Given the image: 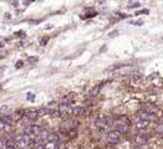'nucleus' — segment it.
Here are the masks:
<instances>
[{"label":"nucleus","mask_w":163,"mask_h":149,"mask_svg":"<svg viewBox=\"0 0 163 149\" xmlns=\"http://www.w3.org/2000/svg\"><path fill=\"white\" fill-rule=\"evenodd\" d=\"M73 127H75V122L72 121V119H70V121H67V122H65L64 123V129H73Z\"/></svg>","instance_id":"4468645a"},{"label":"nucleus","mask_w":163,"mask_h":149,"mask_svg":"<svg viewBox=\"0 0 163 149\" xmlns=\"http://www.w3.org/2000/svg\"><path fill=\"white\" fill-rule=\"evenodd\" d=\"M35 149H45V148L42 144H37V145H35Z\"/></svg>","instance_id":"a878e982"},{"label":"nucleus","mask_w":163,"mask_h":149,"mask_svg":"<svg viewBox=\"0 0 163 149\" xmlns=\"http://www.w3.org/2000/svg\"><path fill=\"white\" fill-rule=\"evenodd\" d=\"M132 140H133V143H134L136 145L141 147V145H144V144H146V143L148 142V137H147L146 134L138 133V134H134V135H133Z\"/></svg>","instance_id":"20e7f679"},{"label":"nucleus","mask_w":163,"mask_h":149,"mask_svg":"<svg viewBox=\"0 0 163 149\" xmlns=\"http://www.w3.org/2000/svg\"><path fill=\"white\" fill-rule=\"evenodd\" d=\"M113 129L117 130L118 133L121 134H126L130 132V122L127 121V118H120L115 122V126H113Z\"/></svg>","instance_id":"f257e3e1"},{"label":"nucleus","mask_w":163,"mask_h":149,"mask_svg":"<svg viewBox=\"0 0 163 149\" xmlns=\"http://www.w3.org/2000/svg\"><path fill=\"white\" fill-rule=\"evenodd\" d=\"M107 139H108L110 143H112V144H117V143L121 142V139H122V134L113 129V130H110V132L107 133Z\"/></svg>","instance_id":"7ed1b4c3"},{"label":"nucleus","mask_w":163,"mask_h":149,"mask_svg":"<svg viewBox=\"0 0 163 149\" xmlns=\"http://www.w3.org/2000/svg\"><path fill=\"white\" fill-rule=\"evenodd\" d=\"M47 113H49V109H45V108H39V109H37V114H39V117L45 116V114H47Z\"/></svg>","instance_id":"a211bd4d"},{"label":"nucleus","mask_w":163,"mask_h":149,"mask_svg":"<svg viewBox=\"0 0 163 149\" xmlns=\"http://www.w3.org/2000/svg\"><path fill=\"white\" fill-rule=\"evenodd\" d=\"M28 100H29V101H34V100H35V95L31 93V92H29V93H28Z\"/></svg>","instance_id":"4be33fe9"},{"label":"nucleus","mask_w":163,"mask_h":149,"mask_svg":"<svg viewBox=\"0 0 163 149\" xmlns=\"http://www.w3.org/2000/svg\"><path fill=\"white\" fill-rule=\"evenodd\" d=\"M100 88H101V86H100V85H99V86L92 87V88H91V91H90V95H91L92 97H96V96L100 93Z\"/></svg>","instance_id":"2eb2a0df"},{"label":"nucleus","mask_w":163,"mask_h":149,"mask_svg":"<svg viewBox=\"0 0 163 149\" xmlns=\"http://www.w3.org/2000/svg\"><path fill=\"white\" fill-rule=\"evenodd\" d=\"M85 108L84 107H76V108H73V112H72V114L75 116V117H82V116H85Z\"/></svg>","instance_id":"9d476101"},{"label":"nucleus","mask_w":163,"mask_h":149,"mask_svg":"<svg viewBox=\"0 0 163 149\" xmlns=\"http://www.w3.org/2000/svg\"><path fill=\"white\" fill-rule=\"evenodd\" d=\"M138 118H141V119H144V121H148V122H151L152 119H154V114H151V113H147V112L142 111V112L139 113V117H138Z\"/></svg>","instance_id":"1a4fd4ad"},{"label":"nucleus","mask_w":163,"mask_h":149,"mask_svg":"<svg viewBox=\"0 0 163 149\" xmlns=\"http://www.w3.org/2000/svg\"><path fill=\"white\" fill-rule=\"evenodd\" d=\"M24 66V62H23V60H20V61H18L16 63H15V67L16 68H21Z\"/></svg>","instance_id":"412c9836"},{"label":"nucleus","mask_w":163,"mask_h":149,"mask_svg":"<svg viewBox=\"0 0 163 149\" xmlns=\"http://www.w3.org/2000/svg\"><path fill=\"white\" fill-rule=\"evenodd\" d=\"M0 114H2V116L10 114V108L8 106H2V107H0Z\"/></svg>","instance_id":"dca6fc26"},{"label":"nucleus","mask_w":163,"mask_h":149,"mask_svg":"<svg viewBox=\"0 0 163 149\" xmlns=\"http://www.w3.org/2000/svg\"><path fill=\"white\" fill-rule=\"evenodd\" d=\"M95 124H96V128L99 130H106V128L108 127V119L106 116H99L95 121Z\"/></svg>","instance_id":"f03ea898"},{"label":"nucleus","mask_w":163,"mask_h":149,"mask_svg":"<svg viewBox=\"0 0 163 149\" xmlns=\"http://www.w3.org/2000/svg\"><path fill=\"white\" fill-rule=\"evenodd\" d=\"M41 20L40 19H37V20H35V21H29V24H31V25H35V24H39Z\"/></svg>","instance_id":"393cba45"},{"label":"nucleus","mask_w":163,"mask_h":149,"mask_svg":"<svg viewBox=\"0 0 163 149\" xmlns=\"http://www.w3.org/2000/svg\"><path fill=\"white\" fill-rule=\"evenodd\" d=\"M0 58H3V53H0Z\"/></svg>","instance_id":"cd10ccee"},{"label":"nucleus","mask_w":163,"mask_h":149,"mask_svg":"<svg viewBox=\"0 0 163 149\" xmlns=\"http://www.w3.org/2000/svg\"><path fill=\"white\" fill-rule=\"evenodd\" d=\"M130 24H132V25H143V21H130Z\"/></svg>","instance_id":"5701e85b"},{"label":"nucleus","mask_w":163,"mask_h":149,"mask_svg":"<svg viewBox=\"0 0 163 149\" xmlns=\"http://www.w3.org/2000/svg\"><path fill=\"white\" fill-rule=\"evenodd\" d=\"M45 149H57V143H54V142H47L45 145H44Z\"/></svg>","instance_id":"f3484780"},{"label":"nucleus","mask_w":163,"mask_h":149,"mask_svg":"<svg viewBox=\"0 0 163 149\" xmlns=\"http://www.w3.org/2000/svg\"><path fill=\"white\" fill-rule=\"evenodd\" d=\"M0 121H2L5 126H8V127H10L13 123H14V118H13V116L11 114H7V116H2L0 117Z\"/></svg>","instance_id":"6e6552de"},{"label":"nucleus","mask_w":163,"mask_h":149,"mask_svg":"<svg viewBox=\"0 0 163 149\" xmlns=\"http://www.w3.org/2000/svg\"><path fill=\"white\" fill-rule=\"evenodd\" d=\"M149 123H151V122H148V121H144V119L137 118V119H136V128H137V129H139V130L146 129V128L149 126Z\"/></svg>","instance_id":"0eeeda50"},{"label":"nucleus","mask_w":163,"mask_h":149,"mask_svg":"<svg viewBox=\"0 0 163 149\" xmlns=\"http://www.w3.org/2000/svg\"><path fill=\"white\" fill-rule=\"evenodd\" d=\"M149 13V10L148 9H142V10H139V11H136V15H141V14H148Z\"/></svg>","instance_id":"aec40b11"},{"label":"nucleus","mask_w":163,"mask_h":149,"mask_svg":"<svg viewBox=\"0 0 163 149\" xmlns=\"http://www.w3.org/2000/svg\"><path fill=\"white\" fill-rule=\"evenodd\" d=\"M144 112L151 113V114H156L157 113V108L154 106H152V104H146L144 106Z\"/></svg>","instance_id":"f8f14e48"},{"label":"nucleus","mask_w":163,"mask_h":149,"mask_svg":"<svg viewBox=\"0 0 163 149\" xmlns=\"http://www.w3.org/2000/svg\"><path fill=\"white\" fill-rule=\"evenodd\" d=\"M49 132L46 130V129H41V132H40V134L36 137V139H39V140H47V138H49Z\"/></svg>","instance_id":"9b49d317"},{"label":"nucleus","mask_w":163,"mask_h":149,"mask_svg":"<svg viewBox=\"0 0 163 149\" xmlns=\"http://www.w3.org/2000/svg\"><path fill=\"white\" fill-rule=\"evenodd\" d=\"M60 138L56 133H50L49 134V138H47V142H54V143H59Z\"/></svg>","instance_id":"ddd939ff"},{"label":"nucleus","mask_w":163,"mask_h":149,"mask_svg":"<svg viewBox=\"0 0 163 149\" xmlns=\"http://www.w3.org/2000/svg\"><path fill=\"white\" fill-rule=\"evenodd\" d=\"M128 6H130V8H138V6H139V4H138V3H131Z\"/></svg>","instance_id":"b1692460"},{"label":"nucleus","mask_w":163,"mask_h":149,"mask_svg":"<svg viewBox=\"0 0 163 149\" xmlns=\"http://www.w3.org/2000/svg\"><path fill=\"white\" fill-rule=\"evenodd\" d=\"M57 111H59V116H61V117H68V116L72 114L73 108H71L68 104H62L61 103Z\"/></svg>","instance_id":"39448f33"},{"label":"nucleus","mask_w":163,"mask_h":149,"mask_svg":"<svg viewBox=\"0 0 163 149\" xmlns=\"http://www.w3.org/2000/svg\"><path fill=\"white\" fill-rule=\"evenodd\" d=\"M24 116L26 118H29L31 122L35 121L36 118H39V114H37V109H28L24 112Z\"/></svg>","instance_id":"423d86ee"},{"label":"nucleus","mask_w":163,"mask_h":149,"mask_svg":"<svg viewBox=\"0 0 163 149\" xmlns=\"http://www.w3.org/2000/svg\"><path fill=\"white\" fill-rule=\"evenodd\" d=\"M4 46V42H0V47H3Z\"/></svg>","instance_id":"bb28decb"},{"label":"nucleus","mask_w":163,"mask_h":149,"mask_svg":"<svg viewBox=\"0 0 163 149\" xmlns=\"http://www.w3.org/2000/svg\"><path fill=\"white\" fill-rule=\"evenodd\" d=\"M47 41H49V37H47V36H46V37H42V39L40 40V45H41V46H45V45L47 44Z\"/></svg>","instance_id":"6ab92c4d"}]
</instances>
